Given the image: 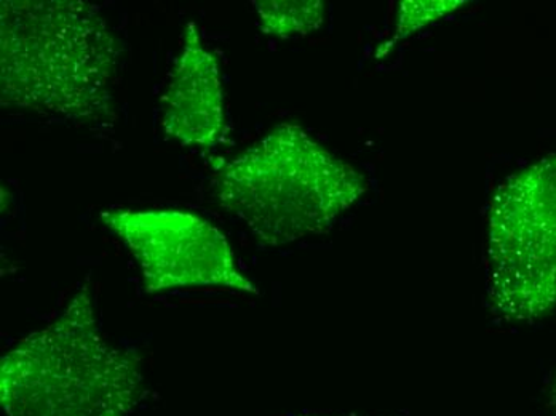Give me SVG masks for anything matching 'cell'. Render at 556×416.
<instances>
[{"instance_id":"7a4b0ae2","label":"cell","mask_w":556,"mask_h":416,"mask_svg":"<svg viewBox=\"0 0 556 416\" xmlns=\"http://www.w3.org/2000/svg\"><path fill=\"white\" fill-rule=\"evenodd\" d=\"M142 395L141 357L101 333L88 282L0 362L7 416H131Z\"/></svg>"},{"instance_id":"6da1fadb","label":"cell","mask_w":556,"mask_h":416,"mask_svg":"<svg viewBox=\"0 0 556 416\" xmlns=\"http://www.w3.org/2000/svg\"><path fill=\"white\" fill-rule=\"evenodd\" d=\"M122 42L80 0H2L0 104L79 122L115 119Z\"/></svg>"},{"instance_id":"ba28073f","label":"cell","mask_w":556,"mask_h":416,"mask_svg":"<svg viewBox=\"0 0 556 416\" xmlns=\"http://www.w3.org/2000/svg\"><path fill=\"white\" fill-rule=\"evenodd\" d=\"M464 5H467L466 0H406L400 3L393 42L413 36L417 30L439 22Z\"/></svg>"},{"instance_id":"3957f363","label":"cell","mask_w":556,"mask_h":416,"mask_svg":"<svg viewBox=\"0 0 556 416\" xmlns=\"http://www.w3.org/2000/svg\"><path fill=\"white\" fill-rule=\"evenodd\" d=\"M219 205L267 247L325 235L368 191L363 174L298 124H280L216 167Z\"/></svg>"},{"instance_id":"52a82bcc","label":"cell","mask_w":556,"mask_h":416,"mask_svg":"<svg viewBox=\"0 0 556 416\" xmlns=\"http://www.w3.org/2000/svg\"><path fill=\"white\" fill-rule=\"evenodd\" d=\"M261 30L277 39L303 37L324 26L327 5L321 0H257L253 2Z\"/></svg>"},{"instance_id":"5b68a950","label":"cell","mask_w":556,"mask_h":416,"mask_svg":"<svg viewBox=\"0 0 556 416\" xmlns=\"http://www.w3.org/2000/svg\"><path fill=\"white\" fill-rule=\"evenodd\" d=\"M100 222L137 260L148 295L195 287L257 293L226 236L197 213L112 209L100 213Z\"/></svg>"},{"instance_id":"9c48e42d","label":"cell","mask_w":556,"mask_h":416,"mask_svg":"<svg viewBox=\"0 0 556 416\" xmlns=\"http://www.w3.org/2000/svg\"><path fill=\"white\" fill-rule=\"evenodd\" d=\"M547 402L548 407H551L556 414V375L554 380H552L551 387H548Z\"/></svg>"},{"instance_id":"30bf717a","label":"cell","mask_w":556,"mask_h":416,"mask_svg":"<svg viewBox=\"0 0 556 416\" xmlns=\"http://www.w3.org/2000/svg\"><path fill=\"white\" fill-rule=\"evenodd\" d=\"M307 416H361V415H307Z\"/></svg>"},{"instance_id":"277c9868","label":"cell","mask_w":556,"mask_h":416,"mask_svg":"<svg viewBox=\"0 0 556 416\" xmlns=\"http://www.w3.org/2000/svg\"><path fill=\"white\" fill-rule=\"evenodd\" d=\"M486 297L504 323L556 307V152L505 179L488 216Z\"/></svg>"},{"instance_id":"8992f818","label":"cell","mask_w":556,"mask_h":416,"mask_svg":"<svg viewBox=\"0 0 556 416\" xmlns=\"http://www.w3.org/2000/svg\"><path fill=\"white\" fill-rule=\"evenodd\" d=\"M162 128L186 148L212 149L226 128L218 56L206 49L194 22L186 25L182 49L162 98Z\"/></svg>"}]
</instances>
